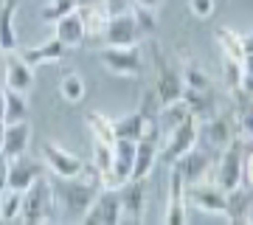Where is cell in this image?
<instances>
[{
	"label": "cell",
	"instance_id": "1",
	"mask_svg": "<svg viewBox=\"0 0 253 225\" xmlns=\"http://www.w3.org/2000/svg\"><path fill=\"white\" fill-rule=\"evenodd\" d=\"M51 191H54V203H56V211L68 220H82V214L93 206V200L99 197L101 191V183H99V172L93 169V163L84 169L82 175L76 178H59L54 175L51 180Z\"/></svg>",
	"mask_w": 253,
	"mask_h": 225
},
{
	"label": "cell",
	"instance_id": "2",
	"mask_svg": "<svg viewBox=\"0 0 253 225\" xmlns=\"http://www.w3.org/2000/svg\"><path fill=\"white\" fill-rule=\"evenodd\" d=\"M59 211L54 203V191H51V180L42 175L37 178L26 191H23V208H20V220L28 225H40V223H54Z\"/></svg>",
	"mask_w": 253,
	"mask_h": 225
},
{
	"label": "cell",
	"instance_id": "3",
	"mask_svg": "<svg viewBox=\"0 0 253 225\" xmlns=\"http://www.w3.org/2000/svg\"><path fill=\"white\" fill-rule=\"evenodd\" d=\"M197 138H200V118L189 116L183 124H177L174 130L161 138V149H158V161H163L166 166H172L189 152L191 146H197Z\"/></svg>",
	"mask_w": 253,
	"mask_h": 225
},
{
	"label": "cell",
	"instance_id": "4",
	"mask_svg": "<svg viewBox=\"0 0 253 225\" xmlns=\"http://www.w3.org/2000/svg\"><path fill=\"white\" fill-rule=\"evenodd\" d=\"M99 59L116 76H141L144 73V54L138 51V45H104Z\"/></svg>",
	"mask_w": 253,
	"mask_h": 225
},
{
	"label": "cell",
	"instance_id": "5",
	"mask_svg": "<svg viewBox=\"0 0 253 225\" xmlns=\"http://www.w3.org/2000/svg\"><path fill=\"white\" fill-rule=\"evenodd\" d=\"M242 158H245L242 138H234V141L222 149V155H219L217 175H214V183H217L222 191H231V189H236V186H242Z\"/></svg>",
	"mask_w": 253,
	"mask_h": 225
},
{
	"label": "cell",
	"instance_id": "6",
	"mask_svg": "<svg viewBox=\"0 0 253 225\" xmlns=\"http://www.w3.org/2000/svg\"><path fill=\"white\" fill-rule=\"evenodd\" d=\"M121 197H118V189H101L99 197L93 200V206L82 214L79 223L84 225H116L121 223Z\"/></svg>",
	"mask_w": 253,
	"mask_h": 225
},
{
	"label": "cell",
	"instance_id": "7",
	"mask_svg": "<svg viewBox=\"0 0 253 225\" xmlns=\"http://www.w3.org/2000/svg\"><path fill=\"white\" fill-rule=\"evenodd\" d=\"M101 34H104V45H138V40H141V31H138L132 11L110 14Z\"/></svg>",
	"mask_w": 253,
	"mask_h": 225
},
{
	"label": "cell",
	"instance_id": "8",
	"mask_svg": "<svg viewBox=\"0 0 253 225\" xmlns=\"http://www.w3.org/2000/svg\"><path fill=\"white\" fill-rule=\"evenodd\" d=\"M186 200L191 206H197L200 211L208 214H225V191L219 189L217 183H208L206 178L186 186Z\"/></svg>",
	"mask_w": 253,
	"mask_h": 225
},
{
	"label": "cell",
	"instance_id": "9",
	"mask_svg": "<svg viewBox=\"0 0 253 225\" xmlns=\"http://www.w3.org/2000/svg\"><path fill=\"white\" fill-rule=\"evenodd\" d=\"M40 152H42V166H48V169L54 172V175H59V178H76V175H82V169H84V161H79V155L68 152V149L59 146V144L45 141Z\"/></svg>",
	"mask_w": 253,
	"mask_h": 225
},
{
	"label": "cell",
	"instance_id": "10",
	"mask_svg": "<svg viewBox=\"0 0 253 225\" xmlns=\"http://www.w3.org/2000/svg\"><path fill=\"white\" fill-rule=\"evenodd\" d=\"M155 56V65H158V79H155V93H158V99L161 104H169V101H177L183 99V79L180 73L174 71L172 65L163 59V54L155 48L152 51Z\"/></svg>",
	"mask_w": 253,
	"mask_h": 225
},
{
	"label": "cell",
	"instance_id": "11",
	"mask_svg": "<svg viewBox=\"0 0 253 225\" xmlns=\"http://www.w3.org/2000/svg\"><path fill=\"white\" fill-rule=\"evenodd\" d=\"M186 206H189V200H186V180L183 175L177 172V166H172L169 172V197H166V223L169 225H180L189 220L186 214Z\"/></svg>",
	"mask_w": 253,
	"mask_h": 225
},
{
	"label": "cell",
	"instance_id": "12",
	"mask_svg": "<svg viewBox=\"0 0 253 225\" xmlns=\"http://www.w3.org/2000/svg\"><path fill=\"white\" fill-rule=\"evenodd\" d=\"M3 79H6V90L31 93V90H34V68H31L17 51H9L6 68H3Z\"/></svg>",
	"mask_w": 253,
	"mask_h": 225
},
{
	"label": "cell",
	"instance_id": "13",
	"mask_svg": "<svg viewBox=\"0 0 253 225\" xmlns=\"http://www.w3.org/2000/svg\"><path fill=\"white\" fill-rule=\"evenodd\" d=\"M37 178H42V163L28 158V155H17V158L9 161V183H6V189L26 191Z\"/></svg>",
	"mask_w": 253,
	"mask_h": 225
},
{
	"label": "cell",
	"instance_id": "14",
	"mask_svg": "<svg viewBox=\"0 0 253 225\" xmlns=\"http://www.w3.org/2000/svg\"><path fill=\"white\" fill-rule=\"evenodd\" d=\"M158 149H161V138L144 135L135 141V161H132V175L129 180H146L152 175L155 163H158Z\"/></svg>",
	"mask_w": 253,
	"mask_h": 225
},
{
	"label": "cell",
	"instance_id": "15",
	"mask_svg": "<svg viewBox=\"0 0 253 225\" xmlns=\"http://www.w3.org/2000/svg\"><path fill=\"white\" fill-rule=\"evenodd\" d=\"M121 197V211L126 220L141 223L144 220V208H146V180H126L124 186L118 189Z\"/></svg>",
	"mask_w": 253,
	"mask_h": 225
},
{
	"label": "cell",
	"instance_id": "16",
	"mask_svg": "<svg viewBox=\"0 0 253 225\" xmlns=\"http://www.w3.org/2000/svg\"><path fill=\"white\" fill-rule=\"evenodd\" d=\"M200 135L208 141V146H214V149H225V146L236 138L234 121H231V116L206 118V124H200Z\"/></svg>",
	"mask_w": 253,
	"mask_h": 225
},
{
	"label": "cell",
	"instance_id": "17",
	"mask_svg": "<svg viewBox=\"0 0 253 225\" xmlns=\"http://www.w3.org/2000/svg\"><path fill=\"white\" fill-rule=\"evenodd\" d=\"M17 54L23 56L31 68H37V65H45V62H59V59L68 54V45H65L59 37H51V40H45L42 45L23 48V51H17Z\"/></svg>",
	"mask_w": 253,
	"mask_h": 225
},
{
	"label": "cell",
	"instance_id": "18",
	"mask_svg": "<svg viewBox=\"0 0 253 225\" xmlns=\"http://www.w3.org/2000/svg\"><path fill=\"white\" fill-rule=\"evenodd\" d=\"M28 144H31V124L28 121H17V124H6V133H3V146L0 152L6 158H17V155L28 152Z\"/></svg>",
	"mask_w": 253,
	"mask_h": 225
},
{
	"label": "cell",
	"instance_id": "19",
	"mask_svg": "<svg viewBox=\"0 0 253 225\" xmlns=\"http://www.w3.org/2000/svg\"><path fill=\"white\" fill-rule=\"evenodd\" d=\"M172 166H177V172H180L183 180H186V186H191V183H197V180L206 178V172H208V166H211V161H208V155L203 152V149L191 146L189 152L183 155L177 163H172Z\"/></svg>",
	"mask_w": 253,
	"mask_h": 225
},
{
	"label": "cell",
	"instance_id": "20",
	"mask_svg": "<svg viewBox=\"0 0 253 225\" xmlns=\"http://www.w3.org/2000/svg\"><path fill=\"white\" fill-rule=\"evenodd\" d=\"M20 9V0H3L0 3V48L3 54L17 51V28H14V14Z\"/></svg>",
	"mask_w": 253,
	"mask_h": 225
},
{
	"label": "cell",
	"instance_id": "21",
	"mask_svg": "<svg viewBox=\"0 0 253 225\" xmlns=\"http://www.w3.org/2000/svg\"><path fill=\"white\" fill-rule=\"evenodd\" d=\"M54 37H59L68 48H76V45L84 43L87 28H84V23H82L79 11L73 9V11H68V14H62V17L56 20V34Z\"/></svg>",
	"mask_w": 253,
	"mask_h": 225
},
{
	"label": "cell",
	"instance_id": "22",
	"mask_svg": "<svg viewBox=\"0 0 253 225\" xmlns=\"http://www.w3.org/2000/svg\"><path fill=\"white\" fill-rule=\"evenodd\" d=\"M253 194L245 186H236V189L225 191V217L231 220V223H236V220H245V211H248V206H251Z\"/></svg>",
	"mask_w": 253,
	"mask_h": 225
},
{
	"label": "cell",
	"instance_id": "23",
	"mask_svg": "<svg viewBox=\"0 0 253 225\" xmlns=\"http://www.w3.org/2000/svg\"><path fill=\"white\" fill-rule=\"evenodd\" d=\"M3 121H6V124L28 121V99H26V93L6 90V110H3Z\"/></svg>",
	"mask_w": 253,
	"mask_h": 225
},
{
	"label": "cell",
	"instance_id": "24",
	"mask_svg": "<svg viewBox=\"0 0 253 225\" xmlns=\"http://www.w3.org/2000/svg\"><path fill=\"white\" fill-rule=\"evenodd\" d=\"M84 121H87V130L93 133V138H96V141H104V144H116L113 118H107V116H101V113H96V110H90Z\"/></svg>",
	"mask_w": 253,
	"mask_h": 225
},
{
	"label": "cell",
	"instance_id": "25",
	"mask_svg": "<svg viewBox=\"0 0 253 225\" xmlns=\"http://www.w3.org/2000/svg\"><path fill=\"white\" fill-rule=\"evenodd\" d=\"M214 37H217L219 48H222V56H231V59H239L242 62L245 45H242V37L236 34V31H231V28H217Z\"/></svg>",
	"mask_w": 253,
	"mask_h": 225
},
{
	"label": "cell",
	"instance_id": "26",
	"mask_svg": "<svg viewBox=\"0 0 253 225\" xmlns=\"http://www.w3.org/2000/svg\"><path fill=\"white\" fill-rule=\"evenodd\" d=\"M20 208H23V191L6 189L0 194V223H14V220H20Z\"/></svg>",
	"mask_w": 253,
	"mask_h": 225
},
{
	"label": "cell",
	"instance_id": "27",
	"mask_svg": "<svg viewBox=\"0 0 253 225\" xmlns=\"http://www.w3.org/2000/svg\"><path fill=\"white\" fill-rule=\"evenodd\" d=\"M59 93H62L65 101L79 104L84 99V79H82L79 73H65L62 79H59Z\"/></svg>",
	"mask_w": 253,
	"mask_h": 225
},
{
	"label": "cell",
	"instance_id": "28",
	"mask_svg": "<svg viewBox=\"0 0 253 225\" xmlns=\"http://www.w3.org/2000/svg\"><path fill=\"white\" fill-rule=\"evenodd\" d=\"M93 169L99 172V180L104 175H110L113 169V144H104V141H93Z\"/></svg>",
	"mask_w": 253,
	"mask_h": 225
},
{
	"label": "cell",
	"instance_id": "29",
	"mask_svg": "<svg viewBox=\"0 0 253 225\" xmlns=\"http://www.w3.org/2000/svg\"><path fill=\"white\" fill-rule=\"evenodd\" d=\"M180 79H183V88H191V90H211V79L206 76V71L200 65H186L180 71Z\"/></svg>",
	"mask_w": 253,
	"mask_h": 225
},
{
	"label": "cell",
	"instance_id": "30",
	"mask_svg": "<svg viewBox=\"0 0 253 225\" xmlns=\"http://www.w3.org/2000/svg\"><path fill=\"white\" fill-rule=\"evenodd\" d=\"M73 9H79V0H51L45 9H42V20L45 23H56L62 14H68Z\"/></svg>",
	"mask_w": 253,
	"mask_h": 225
},
{
	"label": "cell",
	"instance_id": "31",
	"mask_svg": "<svg viewBox=\"0 0 253 225\" xmlns=\"http://www.w3.org/2000/svg\"><path fill=\"white\" fill-rule=\"evenodd\" d=\"M132 17L138 23V31L141 34H152L155 26H158V20H155V9H146V6H132Z\"/></svg>",
	"mask_w": 253,
	"mask_h": 225
},
{
	"label": "cell",
	"instance_id": "32",
	"mask_svg": "<svg viewBox=\"0 0 253 225\" xmlns=\"http://www.w3.org/2000/svg\"><path fill=\"white\" fill-rule=\"evenodd\" d=\"M222 79H225L228 90H236L239 88V79H242V62L239 59H231V56H222Z\"/></svg>",
	"mask_w": 253,
	"mask_h": 225
},
{
	"label": "cell",
	"instance_id": "33",
	"mask_svg": "<svg viewBox=\"0 0 253 225\" xmlns=\"http://www.w3.org/2000/svg\"><path fill=\"white\" fill-rule=\"evenodd\" d=\"M161 99H158V93H155V88L152 90H146V96L141 99V107H138V113L144 118H149V121H158V116H161Z\"/></svg>",
	"mask_w": 253,
	"mask_h": 225
},
{
	"label": "cell",
	"instance_id": "34",
	"mask_svg": "<svg viewBox=\"0 0 253 225\" xmlns=\"http://www.w3.org/2000/svg\"><path fill=\"white\" fill-rule=\"evenodd\" d=\"M239 93L253 99V54H245L242 56V79H239Z\"/></svg>",
	"mask_w": 253,
	"mask_h": 225
},
{
	"label": "cell",
	"instance_id": "35",
	"mask_svg": "<svg viewBox=\"0 0 253 225\" xmlns=\"http://www.w3.org/2000/svg\"><path fill=\"white\" fill-rule=\"evenodd\" d=\"M217 9V0H189V11L200 20H208Z\"/></svg>",
	"mask_w": 253,
	"mask_h": 225
},
{
	"label": "cell",
	"instance_id": "36",
	"mask_svg": "<svg viewBox=\"0 0 253 225\" xmlns=\"http://www.w3.org/2000/svg\"><path fill=\"white\" fill-rule=\"evenodd\" d=\"M239 133H242V141H253V107H248L239 116Z\"/></svg>",
	"mask_w": 253,
	"mask_h": 225
},
{
	"label": "cell",
	"instance_id": "37",
	"mask_svg": "<svg viewBox=\"0 0 253 225\" xmlns=\"http://www.w3.org/2000/svg\"><path fill=\"white\" fill-rule=\"evenodd\" d=\"M242 183H248L253 189V149L245 152V158H242Z\"/></svg>",
	"mask_w": 253,
	"mask_h": 225
},
{
	"label": "cell",
	"instance_id": "38",
	"mask_svg": "<svg viewBox=\"0 0 253 225\" xmlns=\"http://www.w3.org/2000/svg\"><path fill=\"white\" fill-rule=\"evenodd\" d=\"M6 183H9V158L0 152V194L6 191Z\"/></svg>",
	"mask_w": 253,
	"mask_h": 225
},
{
	"label": "cell",
	"instance_id": "39",
	"mask_svg": "<svg viewBox=\"0 0 253 225\" xmlns=\"http://www.w3.org/2000/svg\"><path fill=\"white\" fill-rule=\"evenodd\" d=\"M242 45H245V54H253V34H245Z\"/></svg>",
	"mask_w": 253,
	"mask_h": 225
},
{
	"label": "cell",
	"instance_id": "40",
	"mask_svg": "<svg viewBox=\"0 0 253 225\" xmlns=\"http://www.w3.org/2000/svg\"><path fill=\"white\" fill-rule=\"evenodd\" d=\"M138 6H146V9H158L161 6V0H135Z\"/></svg>",
	"mask_w": 253,
	"mask_h": 225
},
{
	"label": "cell",
	"instance_id": "41",
	"mask_svg": "<svg viewBox=\"0 0 253 225\" xmlns=\"http://www.w3.org/2000/svg\"><path fill=\"white\" fill-rule=\"evenodd\" d=\"M3 110H6V90H0V121H3Z\"/></svg>",
	"mask_w": 253,
	"mask_h": 225
},
{
	"label": "cell",
	"instance_id": "42",
	"mask_svg": "<svg viewBox=\"0 0 253 225\" xmlns=\"http://www.w3.org/2000/svg\"><path fill=\"white\" fill-rule=\"evenodd\" d=\"M245 223H253V200H251V206H248V211H245Z\"/></svg>",
	"mask_w": 253,
	"mask_h": 225
},
{
	"label": "cell",
	"instance_id": "43",
	"mask_svg": "<svg viewBox=\"0 0 253 225\" xmlns=\"http://www.w3.org/2000/svg\"><path fill=\"white\" fill-rule=\"evenodd\" d=\"M3 133H6V121H0V146H3Z\"/></svg>",
	"mask_w": 253,
	"mask_h": 225
},
{
	"label": "cell",
	"instance_id": "44",
	"mask_svg": "<svg viewBox=\"0 0 253 225\" xmlns=\"http://www.w3.org/2000/svg\"><path fill=\"white\" fill-rule=\"evenodd\" d=\"M0 54H3V48H0Z\"/></svg>",
	"mask_w": 253,
	"mask_h": 225
}]
</instances>
